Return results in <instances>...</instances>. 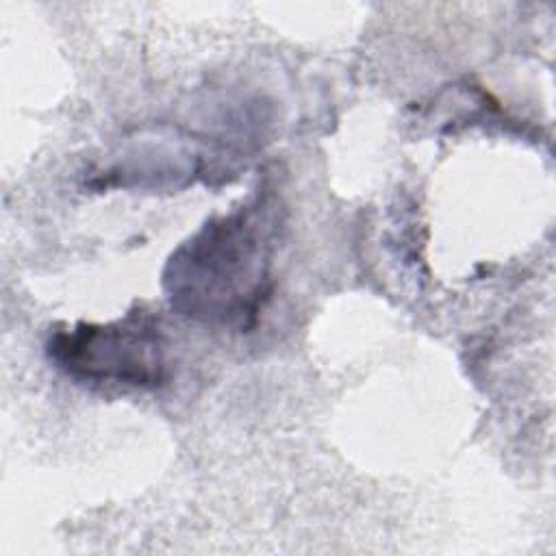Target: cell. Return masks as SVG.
Segmentation results:
<instances>
[{
  "label": "cell",
  "instance_id": "obj_1",
  "mask_svg": "<svg viewBox=\"0 0 556 556\" xmlns=\"http://www.w3.org/2000/svg\"><path fill=\"white\" fill-rule=\"evenodd\" d=\"M261 204L206 224L172 256L165 274L172 304L204 319L256 311L269 265V226Z\"/></svg>",
  "mask_w": 556,
  "mask_h": 556
},
{
  "label": "cell",
  "instance_id": "obj_2",
  "mask_svg": "<svg viewBox=\"0 0 556 556\" xmlns=\"http://www.w3.org/2000/svg\"><path fill=\"white\" fill-rule=\"evenodd\" d=\"M50 356L80 380L156 387L165 378L163 334L156 319L141 308L115 324H78L56 332Z\"/></svg>",
  "mask_w": 556,
  "mask_h": 556
}]
</instances>
